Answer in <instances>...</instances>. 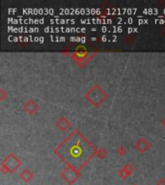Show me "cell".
Instances as JSON below:
<instances>
[{"instance_id": "cell-1", "label": "cell", "mask_w": 165, "mask_h": 185, "mask_svg": "<svg viewBox=\"0 0 165 185\" xmlns=\"http://www.w3.org/2000/svg\"><path fill=\"white\" fill-rule=\"evenodd\" d=\"M82 148L79 145H75L73 147L71 148V158H79L82 155Z\"/></svg>"}]
</instances>
